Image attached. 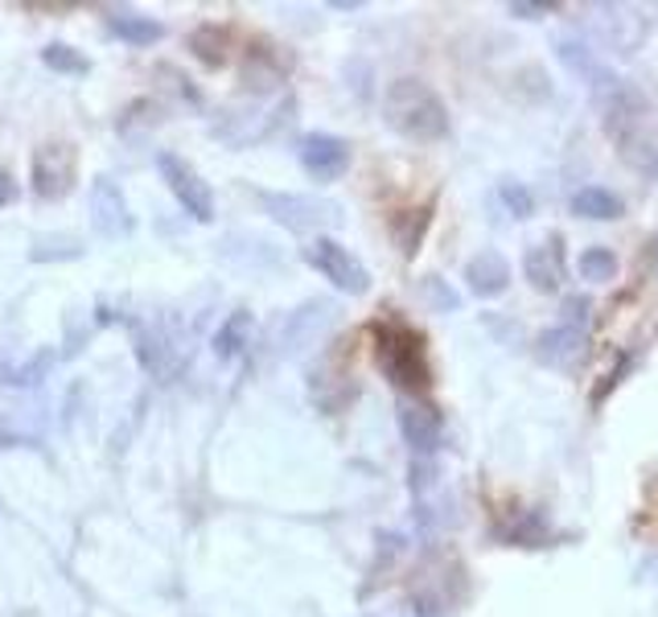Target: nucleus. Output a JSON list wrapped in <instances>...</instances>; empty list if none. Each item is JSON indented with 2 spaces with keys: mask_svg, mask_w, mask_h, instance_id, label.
<instances>
[{
  "mask_svg": "<svg viewBox=\"0 0 658 617\" xmlns=\"http://www.w3.org/2000/svg\"><path fill=\"white\" fill-rule=\"evenodd\" d=\"M391 124L412 140H437L445 132V103L416 79H400L388 91Z\"/></svg>",
  "mask_w": 658,
  "mask_h": 617,
  "instance_id": "f03ea898",
  "label": "nucleus"
},
{
  "mask_svg": "<svg viewBox=\"0 0 658 617\" xmlns=\"http://www.w3.org/2000/svg\"><path fill=\"white\" fill-rule=\"evenodd\" d=\"M527 276H531V284H540V289H556L559 276H564L556 240L547 243V247H535V252L527 256Z\"/></svg>",
  "mask_w": 658,
  "mask_h": 617,
  "instance_id": "6e6552de",
  "label": "nucleus"
},
{
  "mask_svg": "<svg viewBox=\"0 0 658 617\" xmlns=\"http://www.w3.org/2000/svg\"><path fill=\"white\" fill-rule=\"evenodd\" d=\"M30 173H34V194L42 198H62L70 186H74V149L70 144H42L30 161Z\"/></svg>",
  "mask_w": 658,
  "mask_h": 617,
  "instance_id": "7ed1b4c3",
  "label": "nucleus"
},
{
  "mask_svg": "<svg viewBox=\"0 0 658 617\" xmlns=\"http://www.w3.org/2000/svg\"><path fill=\"white\" fill-rule=\"evenodd\" d=\"M46 67L67 70V74H86V58H79L70 46H50V50H46Z\"/></svg>",
  "mask_w": 658,
  "mask_h": 617,
  "instance_id": "4468645a",
  "label": "nucleus"
},
{
  "mask_svg": "<svg viewBox=\"0 0 658 617\" xmlns=\"http://www.w3.org/2000/svg\"><path fill=\"white\" fill-rule=\"evenodd\" d=\"M313 264H318L321 272L330 276L334 284H342L346 292H362L367 289V272H362V264H358L342 243L334 240H318L313 243Z\"/></svg>",
  "mask_w": 658,
  "mask_h": 617,
  "instance_id": "39448f33",
  "label": "nucleus"
},
{
  "mask_svg": "<svg viewBox=\"0 0 658 617\" xmlns=\"http://www.w3.org/2000/svg\"><path fill=\"white\" fill-rule=\"evenodd\" d=\"M112 30H116L124 42H132V46H152V42L161 37V25L145 18H112Z\"/></svg>",
  "mask_w": 658,
  "mask_h": 617,
  "instance_id": "f8f14e48",
  "label": "nucleus"
},
{
  "mask_svg": "<svg viewBox=\"0 0 658 617\" xmlns=\"http://www.w3.org/2000/svg\"><path fill=\"white\" fill-rule=\"evenodd\" d=\"M573 210L576 214H585V219H617V214H622V202H617L609 189L589 186L573 198Z\"/></svg>",
  "mask_w": 658,
  "mask_h": 617,
  "instance_id": "9d476101",
  "label": "nucleus"
},
{
  "mask_svg": "<svg viewBox=\"0 0 658 617\" xmlns=\"http://www.w3.org/2000/svg\"><path fill=\"white\" fill-rule=\"evenodd\" d=\"M161 173H165L170 189L177 194V202L186 206L194 219H210V214H215L210 189H206V182L194 170H189L182 156H161Z\"/></svg>",
  "mask_w": 658,
  "mask_h": 617,
  "instance_id": "20e7f679",
  "label": "nucleus"
},
{
  "mask_svg": "<svg viewBox=\"0 0 658 617\" xmlns=\"http://www.w3.org/2000/svg\"><path fill=\"white\" fill-rule=\"evenodd\" d=\"M374 354H379V366L388 371L391 383L412 387V392H428L432 371H428V350H424L420 334L395 326V322H383V326H374Z\"/></svg>",
  "mask_w": 658,
  "mask_h": 617,
  "instance_id": "f257e3e1",
  "label": "nucleus"
},
{
  "mask_svg": "<svg viewBox=\"0 0 658 617\" xmlns=\"http://www.w3.org/2000/svg\"><path fill=\"white\" fill-rule=\"evenodd\" d=\"M613 272H617V259L609 256V252H601V247H592V252L580 256V276L585 280H609Z\"/></svg>",
  "mask_w": 658,
  "mask_h": 617,
  "instance_id": "ddd939ff",
  "label": "nucleus"
},
{
  "mask_svg": "<svg viewBox=\"0 0 658 617\" xmlns=\"http://www.w3.org/2000/svg\"><path fill=\"white\" fill-rule=\"evenodd\" d=\"M301 161L304 170L321 177V182H330V177H338L342 165H346V144L334 137H304L301 144Z\"/></svg>",
  "mask_w": 658,
  "mask_h": 617,
  "instance_id": "423d86ee",
  "label": "nucleus"
},
{
  "mask_svg": "<svg viewBox=\"0 0 658 617\" xmlns=\"http://www.w3.org/2000/svg\"><path fill=\"white\" fill-rule=\"evenodd\" d=\"M470 284L477 292H498L507 284V264L503 256H477L470 264Z\"/></svg>",
  "mask_w": 658,
  "mask_h": 617,
  "instance_id": "9b49d317",
  "label": "nucleus"
},
{
  "mask_svg": "<svg viewBox=\"0 0 658 617\" xmlns=\"http://www.w3.org/2000/svg\"><path fill=\"white\" fill-rule=\"evenodd\" d=\"M400 424H404L407 432V441L416 449H432L440 441V424H437V416L432 411H424V408H404V416H400Z\"/></svg>",
  "mask_w": 658,
  "mask_h": 617,
  "instance_id": "1a4fd4ad",
  "label": "nucleus"
},
{
  "mask_svg": "<svg viewBox=\"0 0 658 617\" xmlns=\"http://www.w3.org/2000/svg\"><path fill=\"white\" fill-rule=\"evenodd\" d=\"M13 198H18V186H13V177H9V173L0 170V206H9Z\"/></svg>",
  "mask_w": 658,
  "mask_h": 617,
  "instance_id": "2eb2a0df",
  "label": "nucleus"
},
{
  "mask_svg": "<svg viewBox=\"0 0 658 617\" xmlns=\"http://www.w3.org/2000/svg\"><path fill=\"white\" fill-rule=\"evenodd\" d=\"M95 223H103L107 235H119L128 226V210H124V198L112 182H100L95 186Z\"/></svg>",
  "mask_w": 658,
  "mask_h": 617,
  "instance_id": "0eeeda50",
  "label": "nucleus"
}]
</instances>
